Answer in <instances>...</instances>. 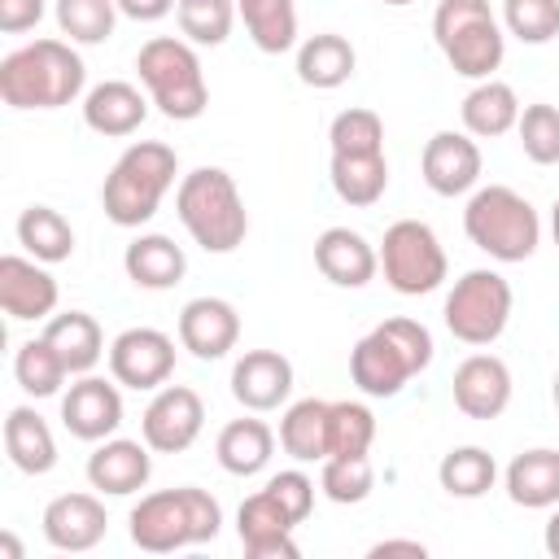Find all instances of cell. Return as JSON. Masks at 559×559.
<instances>
[{
    "mask_svg": "<svg viewBox=\"0 0 559 559\" xmlns=\"http://www.w3.org/2000/svg\"><path fill=\"white\" fill-rule=\"evenodd\" d=\"M175 17H179V31H183L188 44L218 48L231 35L236 0H179L175 4Z\"/></svg>",
    "mask_w": 559,
    "mask_h": 559,
    "instance_id": "cell-38",
    "label": "cell"
},
{
    "mask_svg": "<svg viewBox=\"0 0 559 559\" xmlns=\"http://www.w3.org/2000/svg\"><path fill=\"white\" fill-rule=\"evenodd\" d=\"M376 253H380V271L389 280V288L402 297H424V293L441 288L450 275V262H445L437 231L419 218H397L384 231Z\"/></svg>",
    "mask_w": 559,
    "mask_h": 559,
    "instance_id": "cell-10",
    "label": "cell"
},
{
    "mask_svg": "<svg viewBox=\"0 0 559 559\" xmlns=\"http://www.w3.org/2000/svg\"><path fill=\"white\" fill-rule=\"evenodd\" d=\"M17 245L39 262H66L74 253V227L52 205H26L17 218Z\"/></svg>",
    "mask_w": 559,
    "mask_h": 559,
    "instance_id": "cell-34",
    "label": "cell"
},
{
    "mask_svg": "<svg viewBox=\"0 0 559 559\" xmlns=\"http://www.w3.org/2000/svg\"><path fill=\"white\" fill-rule=\"evenodd\" d=\"M542 542H546V555H555V559H559V507H555V515L546 520V533H542Z\"/></svg>",
    "mask_w": 559,
    "mask_h": 559,
    "instance_id": "cell-47",
    "label": "cell"
},
{
    "mask_svg": "<svg viewBox=\"0 0 559 559\" xmlns=\"http://www.w3.org/2000/svg\"><path fill=\"white\" fill-rule=\"evenodd\" d=\"M437 480L450 498H480L493 489L498 480V463L489 450L480 445H454L441 463H437Z\"/></svg>",
    "mask_w": 559,
    "mask_h": 559,
    "instance_id": "cell-35",
    "label": "cell"
},
{
    "mask_svg": "<svg viewBox=\"0 0 559 559\" xmlns=\"http://www.w3.org/2000/svg\"><path fill=\"white\" fill-rule=\"evenodd\" d=\"M48 345L61 354L66 371L70 376H87L100 354H105V336H100V323L87 314V310H66V314H52L48 328H44Z\"/></svg>",
    "mask_w": 559,
    "mask_h": 559,
    "instance_id": "cell-30",
    "label": "cell"
},
{
    "mask_svg": "<svg viewBox=\"0 0 559 559\" xmlns=\"http://www.w3.org/2000/svg\"><path fill=\"white\" fill-rule=\"evenodd\" d=\"M502 480H507V498L515 507H528V511L559 507V450H550V445L520 450L507 463Z\"/></svg>",
    "mask_w": 559,
    "mask_h": 559,
    "instance_id": "cell-25",
    "label": "cell"
},
{
    "mask_svg": "<svg viewBox=\"0 0 559 559\" xmlns=\"http://www.w3.org/2000/svg\"><path fill=\"white\" fill-rule=\"evenodd\" d=\"M380 4H411V0H380Z\"/></svg>",
    "mask_w": 559,
    "mask_h": 559,
    "instance_id": "cell-51",
    "label": "cell"
},
{
    "mask_svg": "<svg viewBox=\"0 0 559 559\" xmlns=\"http://www.w3.org/2000/svg\"><path fill=\"white\" fill-rule=\"evenodd\" d=\"M118 13H127L131 22H162L179 0H114Z\"/></svg>",
    "mask_w": 559,
    "mask_h": 559,
    "instance_id": "cell-45",
    "label": "cell"
},
{
    "mask_svg": "<svg viewBox=\"0 0 559 559\" xmlns=\"http://www.w3.org/2000/svg\"><path fill=\"white\" fill-rule=\"evenodd\" d=\"M328 406L323 397H301L280 419V445L297 463H323L328 459Z\"/></svg>",
    "mask_w": 559,
    "mask_h": 559,
    "instance_id": "cell-32",
    "label": "cell"
},
{
    "mask_svg": "<svg viewBox=\"0 0 559 559\" xmlns=\"http://www.w3.org/2000/svg\"><path fill=\"white\" fill-rule=\"evenodd\" d=\"M218 528H223V507L210 489H197V485L157 489L131 507V542L148 555L205 546L218 537Z\"/></svg>",
    "mask_w": 559,
    "mask_h": 559,
    "instance_id": "cell-2",
    "label": "cell"
},
{
    "mask_svg": "<svg viewBox=\"0 0 559 559\" xmlns=\"http://www.w3.org/2000/svg\"><path fill=\"white\" fill-rule=\"evenodd\" d=\"M13 376H17V384H22L31 397H52V393L66 384L70 371H66L61 354L48 345V336H35V341H22V345H17Z\"/></svg>",
    "mask_w": 559,
    "mask_h": 559,
    "instance_id": "cell-36",
    "label": "cell"
},
{
    "mask_svg": "<svg viewBox=\"0 0 559 559\" xmlns=\"http://www.w3.org/2000/svg\"><path fill=\"white\" fill-rule=\"evenodd\" d=\"M515 135H520V148H524L528 162L555 166L559 162V105H546V100L524 105L520 122H515Z\"/></svg>",
    "mask_w": 559,
    "mask_h": 559,
    "instance_id": "cell-40",
    "label": "cell"
},
{
    "mask_svg": "<svg viewBox=\"0 0 559 559\" xmlns=\"http://www.w3.org/2000/svg\"><path fill=\"white\" fill-rule=\"evenodd\" d=\"M236 341H240V314L227 297H192L179 310V345L192 358L214 362V358L231 354Z\"/></svg>",
    "mask_w": 559,
    "mask_h": 559,
    "instance_id": "cell-16",
    "label": "cell"
},
{
    "mask_svg": "<svg viewBox=\"0 0 559 559\" xmlns=\"http://www.w3.org/2000/svg\"><path fill=\"white\" fill-rule=\"evenodd\" d=\"M332 140V192L345 205H376L389 188V157H384V122L376 109H341L328 127Z\"/></svg>",
    "mask_w": 559,
    "mask_h": 559,
    "instance_id": "cell-3",
    "label": "cell"
},
{
    "mask_svg": "<svg viewBox=\"0 0 559 559\" xmlns=\"http://www.w3.org/2000/svg\"><path fill=\"white\" fill-rule=\"evenodd\" d=\"M432 362V332L419 319H384L349 349V376L367 397H393L406 389L411 376L428 371Z\"/></svg>",
    "mask_w": 559,
    "mask_h": 559,
    "instance_id": "cell-5",
    "label": "cell"
},
{
    "mask_svg": "<svg viewBox=\"0 0 559 559\" xmlns=\"http://www.w3.org/2000/svg\"><path fill=\"white\" fill-rule=\"evenodd\" d=\"M0 310L9 319H48L57 310V280L39 266V258L4 253L0 258Z\"/></svg>",
    "mask_w": 559,
    "mask_h": 559,
    "instance_id": "cell-22",
    "label": "cell"
},
{
    "mask_svg": "<svg viewBox=\"0 0 559 559\" xmlns=\"http://www.w3.org/2000/svg\"><path fill=\"white\" fill-rule=\"evenodd\" d=\"M511 284L489 271V266H476L467 271L463 280H454V288L445 293V328L454 341L463 345H493L507 323H511Z\"/></svg>",
    "mask_w": 559,
    "mask_h": 559,
    "instance_id": "cell-11",
    "label": "cell"
},
{
    "mask_svg": "<svg viewBox=\"0 0 559 559\" xmlns=\"http://www.w3.org/2000/svg\"><path fill=\"white\" fill-rule=\"evenodd\" d=\"M371 555H428V546L424 542H406V537H389V542H376L371 546Z\"/></svg>",
    "mask_w": 559,
    "mask_h": 559,
    "instance_id": "cell-46",
    "label": "cell"
},
{
    "mask_svg": "<svg viewBox=\"0 0 559 559\" xmlns=\"http://www.w3.org/2000/svg\"><path fill=\"white\" fill-rule=\"evenodd\" d=\"M61 424L70 437L79 441H105L118 432L122 424V393L118 380H100V376H79L66 397H61Z\"/></svg>",
    "mask_w": 559,
    "mask_h": 559,
    "instance_id": "cell-14",
    "label": "cell"
},
{
    "mask_svg": "<svg viewBox=\"0 0 559 559\" xmlns=\"http://www.w3.org/2000/svg\"><path fill=\"white\" fill-rule=\"evenodd\" d=\"M550 231H555V245H559V197H555V205H550Z\"/></svg>",
    "mask_w": 559,
    "mask_h": 559,
    "instance_id": "cell-49",
    "label": "cell"
},
{
    "mask_svg": "<svg viewBox=\"0 0 559 559\" xmlns=\"http://www.w3.org/2000/svg\"><path fill=\"white\" fill-rule=\"evenodd\" d=\"M153 476V459H148V441H131V437H105L92 454H87V480L92 489L109 493V498H127L140 493Z\"/></svg>",
    "mask_w": 559,
    "mask_h": 559,
    "instance_id": "cell-21",
    "label": "cell"
},
{
    "mask_svg": "<svg viewBox=\"0 0 559 559\" xmlns=\"http://www.w3.org/2000/svg\"><path fill=\"white\" fill-rule=\"evenodd\" d=\"M371 480H376V472H371L367 454H332V459H323V472H319V489L341 507L362 502L371 493Z\"/></svg>",
    "mask_w": 559,
    "mask_h": 559,
    "instance_id": "cell-41",
    "label": "cell"
},
{
    "mask_svg": "<svg viewBox=\"0 0 559 559\" xmlns=\"http://www.w3.org/2000/svg\"><path fill=\"white\" fill-rule=\"evenodd\" d=\"M236 13L245 22L249 39L271 57L288 52L297 44V4L293 0H236Z\"/></svg>",
    "mask_w": 559,
    "mask_h": 559,
    "instance_id": "cell-33",
    "label": "cell"
},
{
    "mask_svg": "<svg viewBox=\"0 0 559 559\" xmlns=\"http://www.w3.org/2000/svg\"><path fill=\"white\" fill-rule=\"evenodd\" d=\"M293 393V362L280 354V349H245L231 367V397L262 415V411H275L284 406Z\"/></svg>",
    "mask_w": 559,
    "mask_h": 559,
    "instance_id": "cell-17",
    "label": "cell"
},
{
    "mask_svg": "<svg viewBox=\"0 0 559 559\" xmlns=\"http://www.w3.org/2000/svg\"><path fill=\"white\" fill-rule=\"evenodd\" d=\"M205 428V402L188 384H162L140 415V437L157 454H183Z\"/></svg>",
    "mask_w": 559,
    "mask_h": 559,
    "instance_id": "cell-12",
    "label": "cell"
},
{
    "mask_svg": "<svg viewBox=\"0 0 559 559\" xmlns=\"http://www.w3.org/2000/svg\"><path fill=\"white\" fill-rule=\"evenodd\" d=\"M314 266L336 288H362V284L376 280L380 253L371 249V240L362 231H354V227H328L314 240Z\"/></svg>",
    "mask_w": 559,
    "mask_h": 559,
    "instance_id": "cell-23",
    "label": "cell"
},
{
    "mask_svg": "<svg viewBox=\"0 0 559 559\" xmlns=\"http://www.w3.org/2000/svg\"><path fill=\"white\" fill-rule=\"evenodd\" d=\"M4 450H9L13 467L26 472V476H44V472L57 467L52 428H48V419L35 406H13L9 411V419H4Z\"/></svg>",
    "mask_w": 559,
    "mask_h": 559,
    "instance_id": "cell-27",
    "label": "cell"
},
{
    "mask_svg": "<svg viewBox=\"0 0 559 559\" xmlns=\"http://www.w3.org/2000/svg\"><path fill=\"white\" fill-rule=\"evenodd\" d=\"M87 83L83 57L66 39H35L0 61V100L9 109H61Z\"/></svg>",
    "mask_w": 559,
    "mask_h": 559,
    "instance_id": "cell-1",
    "label": "cell"
},
{
    "mask_svg": "<svg viewBox=\"0 0 559 559\" xmlns=\"http://www.w3.org/2000/svg\"><path fill=\"white\" fill-rule=\"evenodd\" d=\"M463 231L493 262H524L542 245V218L533 201L507 183L472 188L467 210H463Z\"/></svg>",
    "mask_w": 559,
    "mask_h": 559,
    "instance_id": "cell-7",
    "label": "cell"
},
{
    "mask_svg": "<svg viewBox=\"0 0 559 559\" xmlns=\"http://www.w3.org/2000/svg\"><path fill=\"white\" fill-rule=\"evenodd\" d=\"M135 70H140V83H144L148 100L170 122H192V118L205 114L210 87H205V74H201V57L188 39L153 35L135 52Z\"/></svg>",
    "mask_w": 559,
    "mask_h": 559,
    "instance_id": "cell-9",
    "label": "cell"
},
{
    "mask_svg": "<svg viewBox=\"0 0 559 559\" xmlns=\"http://www.w3.org/2000/svg\"><path fill=\"white\" fill-rule=\"evenodd\" d=\"M179 157L162 140H135L105 175L100 183V205L114 227H140L157 214L162 197L175 188Z\"/></svg>",
    "mask_w": 559,
    "mask_h": 559,
    "instance_id": "cell-6",
    "label": "cell"
},
{
    "mask_svg": "<svg viewBox=\"0 0 559 559\" xmlns=\"http://www.w3.org/2000/svg\"><path fill=\"white\" fill-rule=\"evenodd\" d=\"M419 170L437 197H463L480 183V144L467 131H437L424 144Z\"/></svg>",
    "mask_w": 559,
    "mask_h": 559,
    "instance_id": "cell-15",
    "label": "cell"
},
{
    "mask_svg": "<svg viewBox=\"0 0 559 559\" xmlns=\"http://www.w3.org/2000/svg\"><path fill=\"white\" fill-rule=\"evenodd\" d=\"M376 441V415L362 402H332L328 406V459L332 454H367Z\"/></svg>",
    "mask_w": 559,
    "mask_h": 559,
    "instance_id": "cell-39",
    "label": "cell"
},
{
    "mask_svg": "<svg viewBox=\"0 0 559 559\" xmlns=\"http://www.w3.org/2000/svg\"><path fill=\"white\" fill-rule=\"evenodd\" d=\"M0 550H4V555H13V559H22V546H17V537H13V533H0Z\"/></svg>",
    "mask_w": 559,
    "mask_h": 559,
    "instance_id": "cell-48",
    "label": "cell"
},
{
    "mask_svg": "<svg viewBox=\"0 0 559 559\" xmlns=\"http://www.w3.org/2000/svg\"><path fill=\"white\" fill-rule=\"evenodd\" d=\"M550 397H555V411H559V371H555V384H550Z\"/></svg>",
    "mask_w": 559,
    "mask_h": 559,
    "instance_id": "cell-50",
    "label": "cell"
},
{
    "mask_svg": "<svg viewBox=\"0 0 559 559\" xmlns=\"http://www.w3.org/2000/svg\"><path fill=\"white\" fill-rule=\"evenodd\" d=\"M175 214L205 253H231L249 236V210L223 166H197L179 179Z\"/></svg>",
    "mask_w": 559,
    "mask_h": 559,
    "instance_id": "cell-4",
    "label": "cell"
},
{
    "mask_svg": "<svg viewBox=\"0 0 559 559\" xmlns=\"http://www.w3.org/2000/svg\"><path fill=\"white\" fill-rule=\"evenodd\" d=\"M109 371L127 389H162L175 371V341L157 328H127L109 345Z\"/></svg>",
    "mask_w": 559,
    "mask_h": 559,
    "instance_id": "cell-13",
    "label": "cell"
},
{
    "mask_svg": "<svg viewBox=\"0 0 559 559\" xmlns=\"http://www.w3.org/2000/svg\"><path fill=\"white\" fill-rule=\"evenodd\" d=\"M354 66H358V52L336 31H319L310 39H301V48H297V79L306 87H319V92L341 87L354 74Z\"/></svg>",
    "mask_w": 559,
    "mask_h": 559,
    "instance_id": "cell-29",
    "label": "cell"
},
{
    "mask_svg": "<svg viewBox=\"0 0 559 559\" xmlns=\"http://www.w3.org/2000/svg\"><path fill=\"white\" fill-rule=\"evenodd\" d=\"M144 118H148V96L127 79H105L83 96V122L96 135H109V140L131 135L140 131Z\"/></svg>",
    "mask_w": 559,
    "mask_h": 559,
    "instance_id": "cell-24",
    "label": "cell"
},
{
    "mask_svg": "<svg viewBox=\"0 0 559 559\" xmlns=\"http://www.w3.org/2000/svg\"><path fill=\"white\" fill-rule=\"evenodd\" d=\"M502 31L520 44H550L559 35V0H502Z\"/></svg>",
    "mask_w": 559,
    "mask_h": 559,
    "instance_id": "cell-42",
    "label": "cell"
},
{
    "mask_svg": "<svg viewBox=\"0 0 559 559\" xmlns=\"http://www.w3.org/2000/svg\"><path fill=\"white\" fill-rule=\"evenodd\" d=\"M297 520L266 493H249L236 511V533L249 559H297V542H293Z\"/></svg>",
    "mask_w": 559,
    "mask_h": 559,
    "instance_id": "cell-19",
    "label": "cell"
},
{
    "mask_svg": "<svg viewBox=\"0 0 559 559\" xmlns=\"http://www.w3.org/2000/svg\"><path fill=\"white\" fill-rule=\"evenodd\" d=\"M44 17V0H0V31L4 35H22L31 26H39Z\"/></svg>",
    "mask_w": 559,
    "mask_h": 559,
    "instance_id": "cell-44",
    "label": "cell"
},
{
    "mask_svg": "<svg viewBox=\"0 0 559 559\" xmlns=\"http://www.w3.org/2000/svg\"><path fill=\"white\" fill-rule=\"evenodd\" d=\"M271 450H275V432L262 419H253V415L223 424V432L214 441L218 467L231 472V476H258L271 463Z\"/></svg>",
    "mask_w": 559,
    "mask_h": 559,
    "instance_id": "cell-31",
    "label": "cell"
},
{
    "mask_svg": "<svg viewBox=\"0 0 559 559\" xmlns=\"http://www.w3.org/2000/svg\"><path fill=\"white\" fill-rule=\"evenodd\" d=\"M459 114H463V131H467V135L493 140V135H507V131L520 122V96H515V87L502 83V79H480V83L463 96Z\"/></svg>",
    "mask_w": 559,
    "mask_h": 559,
    "instance_id": "cell-28",
    "label": "cell"
},
{
    "mask_svg": "<svg viewBox=\"0 0 559 559\" xmlns=\"http://www.w3.org/2000/svg\"><path fill=\"white\" fill-rule=\"evenodd\" d=\"M52 13L61 35H70V44H105L118 22L114 0H57Z\"/></svg>",
    "mask_w": 559,
    "mask_h": 559,
    "instance_id": "cell-37",
    "label": "cell"
},
{
    "mask_svg": "<svg viewBox=\"0 0 559 559\" xmlns=\"http://www.w3.org/2000/svg\"><path fill=\"white\" fill-rule=\"evenodd\" d=\"M432 39L454 74L463 79H493V70L507 57L502 22L493 17L489 0H437L432 13Z\"/></svg>",
    "mask_w": 559,
    "mask_h": 559,
    "instance_id": "cell-8",
    "label": "cell"
},
{
    "mask_svg": "<svg viewBox=\"0 0 559 559\" xmlns=\"http://www.w3.org/2000/svg\"><path fill=\"white\" fill-rule=\"evenodd\" d=\"M122 271L135 288H148V293H162V288H175L188 271V258L183 249L162 236V231H148V236H135L122 253Z\"/></svg>",
    "mask_w": 559,
    "mask_h": 559,
    "instance_id": "cell-26",
    "label": "cell"
},
{
    "mask_svg": "<svg viewBox=\"0 0 559 559\" xmlns=\"http://www.w3.org/2000/svg\"><path fill=\"white\" fill-rule=\"evenodd\" d=\"M454 406L467 419H498L511 406V371L498 354H467L454 367Z\"/></svg>",
    "mask_w": 559,
    "mask_h": 559,
    "instance_id": "cell-18",
    "label": "cell"
},
{
    "mask_svg": "<svg viewBox=\"0 0 559 559\" xmlns=\"http://www.w3.org/2000/svg\"><path fill=\"white\" fill-rule=\"evenodd\" d=\"M109 528V515H105V502L96 493H57L48 507H44V537L52 550H92L100 546Z\"/></svg>",
    "mask_w": 559,
    "mask_h": 559,
    "instance_id": "cell-20",
    "label": "cell"
},
{
    "mask_svg": "<svg viewBox=\"0 0 559 559\" xmlns=\"http://www.w3.org/2000/svg\"><path fill=\"white\" fill-rule=\"evenodd\" d=\"M297 524L301 520H310V511H314V480L306 476V472H297V467H288V472H275L266 485H262Z\"/></svg>",
    "mask_w": 559,
    "mask_h": 559,
    "instance_id": "cell-43",
    "label": "cell"
}]
</instances>
